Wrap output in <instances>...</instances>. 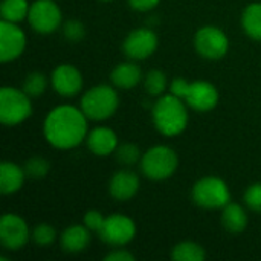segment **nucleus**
<instances>
[{
    "label": "nucleus",
    "instance_id": "f257e3e1",
    "mask_svg": "<svg viewBox=\"0 0 261 261\" xmlns=\"http://www.w3.org/2000/svg\"><path fill=\"white\" fill-rule=\"evenodd\" d=\"M89 118L80 107L69 104L52 109L43 122V135L46 141L58 150L76 148L89 133Z\"/></svg>",
    "mask_w": 261,
    "mask_h": 261
},
{
    "label": "nucleus",
    "instance_id": "f03ea898",
    "mask_svg": "<svg viewBox=\"0 0 261 261\" xmlns=\"http://www.w3.org/2000/svg\"><path fill=\"white\" fill-rule=\"evenodd\" d=\"M151 118L159 133L173 138L180 135L188 125V106L182 98L165 93L158 96V101L153 104Z\"/></svg>",
    "mask_w": 261,
    "mask_h": 261
},
{
    "label": "nucleus",
    "instance_id": "7ed1b4c3",
    "mask_svg": "<svg viewBox=\"0 0 261 261\" xmlns=\"http://www.w3.org/2000/svg\"><path fill=\"white\" fill-rule=\"evenodd\" d=\"M119 107V95L115 86L98 84L86 90L81 96L80 109L92 121H106L115 115Z\"/></svg>",
    "mask_w": 261,
    "mask_h": 261
},
{
    "label": "nucleus",
    "instance_id": "20e7f679",
    "mask_svg": "<svg viewBox=\"0 0 261 261\" xmlns=\"http://www.w3.org/2000/svg\"><path fill=\"white\" fill-rule=\"evenodd\" d=\"M139 167L147 179L161 182L170 179L176 173L179 167V158L171 147L154 145L142 153Z\"/></svg>",
    "mask_w": 261,
    "mask_h": 261
},
{
    "label": "nucleus",
    "instance_id": "39448f33",
    "mask_svg": "<svg viewBox=\"0 0 261 261\" xmlns=\"http://www.w3.org/2000/svg\"><path fill=\"white\" fill-rule=\"evenodd\" d=\"M191 200L203 210H223L231 202V190L220 177L205 176L193 185Z\"/></svg>",
    "mask_w": 261,
    "mask_h": 261
},
{
    "label": "nucleus",
    "instance_id": "423d86ee",
    "mask_svg": "<svg viewBox=\"0 0 261 261\" xmlns=\"http://www.w3.org/2000/svg\"><path fill=\"white\" fill-rule=\"evenodd\" d=\"M32 115L31 96L23 89L5 86L0 90V122L14 127L26 121Z\"/></svg>",
    "mask_w": 261,
    "mask_h": 261
},
{
    "label": "nucleus",
    "instance_id": "0eeeda50",
    "mask_svg": "<svg viewBox=\"0 0 261 261\" xmlns=\"http://www.w3.org/2000/svg\"><path fill=\"white\" fill-rule=\"evenodd\" d=\"M26 20L35 32L47 35L60 29L63 14L54 0H34L29 6Z\"/></svg>",
    "mask_w": 261,
    "mask_h": 261
},
{
    "label": "nucleus",
    "instance_id": "6e6552de",
    "mask_svg": "<svg viewBox=\"0 0 261 261\" xmlns=\"http://www.w3.org/2000/svg\"><path fill=\"white\" fill-rule=\"evenodd\" d=\"M197 54L206 60H220L229 50V38L219 26H202L194 35Z\"/></svg>",
    "mask_w": 261,
    "mask_h": 261
},
{
    "label": "nucleus",
    "instance_id": "1a4fd4ad",
    "mask_svg": "<svg viewBox=\"0 0 261 261\" xmlns=\"http://www.w3.org/2000/svg\"><path fill=\"white\" fill-rule=\"evenodd\" d=\"M101 240L112 248H124L136 237V223L124 214H112L98 232Z\"/></svg>",
    "mask_w": 261,
    "mask_h": 261
},
{
    "label": "nucleus",
    "instance_id": "9d476101",
    "mask_svg": "<svg viewBox=\"0 0 261 261\" xmlns=\"http://www.w3.org/2000/svg\"><path fill=\"white\" fill-rule=\"evenodd\" d=\"M159 44L158 34L150 28H138L133 29L122 43V50L127 58L133 61H141L150 58Z\"/></svg>",
    "mask_w": 261,
    "mask_h": 261
},
{
    "label": "nucleus",
    "instance_id": "9b49d317",
    "mask_svg": "<svg viewBox=\"0 0 261 261\" xmlns=\"http://www.w3.org/2000/svg\"><path fill=\"white\" fill-rule=\"evenodd\" d=\"M31 240V229L26 220L8 213L0 219V245L8 251H18Z\"/></svg>",
    "mask_w": 261,
    "mask_h": 261
},
{
    "label": "nucleus",
    "instance_id": "f8f14e48",
    "mask_svg": "<svg viewBox=\"0 0 261 261\" xmlns=\"http://www.w3.org/2000/svg\"><path fill=\"white\" fill-rule=\"evenodd\" d=\"M26 49V34L18 23L2 20L0 23V60L9 63L17 60Z\"/></svg>",
    "mask_w": 261,
    "mask_h": 261
},
{
    "label": "nucleus",
    "instance_id": "ddd939ff",
    "mask_svg": "<svg viewBox=\"0 0 261 261\" xmlns=\"http://www.w3.org/2000/svg\"><path fill=\"white\" fill-rule=\"evenodd\" d=\"M188 107L197 112H210L219 102V90L210 81L197 80L187 84L184 98Z\"/></svg>",
    "mask_w": 261,
    "mask_h": 261
},
{
    "label": "nucleus",
    "instance_id": "4468645a",
    "mask_svg": "<svg viewBox=\"0 0 261 261\" xmlns=\"http://www.w3.org/2000/svg\"><path fill=\"white\" fill-rule=\"evenodd\" d=\"M50 84L63 98L76 96L83 90V75L73 64H60L50 75Z\"/></svg>",
    "mask_w": 261,
    "mask_h": 261
},
{
    "label": "nucleus",
    "instance_id": "2eb2a0df",
    "mask_svg": "<svg viewBox=\"0 0 261 261\" xmlns=\"http://www.w3.org/2000/svg\"><path fill=\"white\" fill-rule=\"evenodd\" d=\"M141 182L135 171L124 168L116 171L109 180V194L118 202H127L133 199L139 191Z\"/></svg>",
    "mask_w": 261,
    "mask_h": 261
},
{
    "label": "nucleus",
    "instance_id": "dca6fc26",
    "mask_svg": "<svg viewBox=\"0 0 261 261\" xmlns=\"http://www.w3.org/2000/svg\"><path fill=\"white\" fill-rule=\"evenodd\" d=\"M86 142H87V148L90 150V153L99 158L110 156L112 153L116 151L119 145L116 133L110 127H104V125L95 127L93 130H90L87 133Z\"/></svg>",
    "mask_w": 261,
    "mask_h": 261
},
{
    "label": "nucleus",
    "instance_id": "f3484780",
    "mask_svg": "<svg viewBox=\"0 0 261 261\" xmlns=\"http://www.w3.org/2000/svg\"><path fill=\"white\" fill-rule=\"evenodd\" d=\"M92 240V231L83 223V225H70L66 228L60 237L61 249L67 254H80L90 245Z\"/></svg>",
    "mask_w": 261,
    "mask_h": 261
},
{
    "label": "nucleus",
    "instance_id": "a211bd4d",
    "mask_svg": "<svg viewBox=\"0 0 261 261\" xmlns=\"http://www.w3.org/2000/svg\"><path fill=\"white\" fill-rule=\"evenodd\" d=\"M141 80H142V70L133 60L116 64L110 73L112 84L121 90L133 89L135 86L141 83Z\"/></svg>",
    "mask_w": 261,
    "mask_h": 261
},
{
    "label": "nucleus",
    "instance_id": "6ab92c4d",
    "mask_svg": "<svg viewBox=\"0 0 261 261\" xmlns=\"http://www.w3.org/2000/svg\"><path fill=\"white\" fill-rule=\"evenodd\" d=\"M26 179L24 168L15 162L5 161L0 165V193L5 196L17 193Z\"/></svg>",
    "mask_w": 261,
    "mask_h": 261
},
{
    "label": "nucleus",
    "instance_id": "aec40b11",
    "mask_svg": "<svg viewBox=\"0 0 261 261\" xmlns=\"http://www.w3.org/2000/svg\"><path fill=\"white\" fill-rule=\"evenodd\" d=\"M222 223L223 228L231 234H240L248 226V214L240 203L229 202L222 210Z\"/></svg>",
    "mask_w": 261,
    "mask_h": 261
},
{
    "label": "nucleus",
    "instance_id": "412c9836",
    "mask_svg": "<svg viewBox=\"0 0 261 261\" xmlns=\"http://www.w3.org/2000/svg\"><path fill=\"white\" fill-rule=\"evenodd\" d=\"M242 28L246 35L255 41H261V3H249L242 12Z\"/></svg>",
    "mask_w": 261,
    "mask_h": 261
},
{
    "label": "nucleus",
    "instance_id": "4be33fe9",
    "mask_svg": "<svg viewBox=\"0 0 261 261\" xmlns=\"http://www.w3.org/2000/svg\"><path fill=\"white\" fill-rule=\"evenodd\" d=\"M31 3L28 0H3L0 5L2 20L11 23H20L28 18Z\"/></svg>",
    "mask_w": 261,
    "mask_h": 261
},
{
    "label": "nucleus",
    "instance_id": "5701e85b",
    "mask_svg": "<svg viewBox=\"0 0 261 261\" xmlns=\"http://www.w3.org/2000/svg\"><path fill=\"white\" fill-rule=\"evenodd\" d=\"M171 258L176 261H203L206 258V252L199 243L180 242L173 248Z\"/></svg>",
    "mask_w": 261,
    "mask_h": 261
},
{
    "label": "nucleus",
    "instance_id": "b1692460",
    "mask_svg": "<svg viewBox=\"0 0 261 261\" xmlns=\"http://www.w3.org/2000/svg\"><path fill=\"white\" fill-rule=\"evenodd\" d=\"M144 86L147 93L151 96H162L165 95L167 89H170L168 76L159 69H153L147 72V75L144 76Z\"/></svg>",
    "mask_w": 261,
    "mask_h": 261
},
{
    "label": "nucleus",
    "instance_id": "393cba45",
    "mask_svg": "<svg viewBox=\"0 0 261 261\" xmlns=\"http://www.w3.org/2000/svg\"><path fill=\"white\" fill-rule=\"evenodd\" d=\"M47 84H49V81H47V76L44 73H41V72H31L23 80L21 89L31 98H37V96H41L46 92Z\"/></svg>",
    "mask_w": 261,
    "mask_h": 261
},
{
    "label": "nucleus",
    "instance_id": "a878e982",
    "mask_svg": "<svg viewBox=\"0 0 261 261\" xmlns=\"http://www.w3.org/2000/svg\"><path fill=\"white\" fill-rule=\"evenodd\" d=\"M115 156H116V161L122 165V167H133L136 164L141 162V158H142V153L139 150L138 145L132 144V142H127V144H122V145H118L116 151H115Z\"/></svg>",
    "mask_w": 261,
    "mask_h": 261
},
{
    "label": "nucleus",
    "instance_id": "bb28decb",
    "mask_svg": "<svg viewBox=\"0 0 261 261\" xmlns=\"http://www.w3.org/2000/svg\"><path fill=\"white\" fill-rule=\"evenodd\" d=\"M26 177L32 179V180H40L44 179L50 170V162L41 156H34L31 159H28L23 165Z\"/></svg>",
    "mask_w": 261,
    "mask_h": 261
},
{
    "label": "nucleus",
    "instance_id": "cd10ccee",
    "mask_svg": "<svg viewBox=\"0 0 261 261\" xmlns=\"http://www.w3.org/2000/svg\"><path fill=\"white\" fill-rule=\"evenodd\" d=\"M31 240L38 246H49L57 240V231L49 223H38L31 231Z\"/></svg>",
    "mask_w": 261,
    "mask_h": 261
},
{
    "label": "nucleus",
    "instance_id": "c85d7f7f",
    "mask_svg": "<svg viewBox=\"0 0 261 261\" xmlns=\"http://www.w3.org/2000/svg\"><path fill=\"white\" fill-rule=\"evenodd\" d=\"M61 29H63L64 38L67 41H70V43H78L86 35V26L80 20H76V18H70V20L64 21Z\"/></svg>",
    "mask_w": 261,
    "mask_h": 261
},
{
    "label": "nucleus",
    "instance_id": "c756f323",
    "mask_svg": "<svg viewBox=\"0 0 261 261\" xmlns=\"http://www.w3.org/2000/svg\"><path fill=\"white\" fill-rule=\"evenodd\" d=\"M243 200L251 211L261 213V182L252 184L243 194Z\"/></svg>",
    "mask_w": 261,
    "mask_h": 261
},
{
    "label": "nucleus",
    "instance_id": "7c9ffc66",
    "mask_svg": "<svg viewBox=\"0 0 261 261\" xmlns=\"http://www.w3.org/2000/svg\"><path fill=\"white\" fill-rule=\"evenodd\" d=\"M104 222H106V217H104L102 213L98 211V210H89V211L84 214V217H83V223H84L92 232H99L101 228H102V225H104Z\"/></svg>",
    "mask_w": 261,
    "mask_h": 261
},
{
    "label": "nucleus",
    "instance_id": "2f4dec72",
    "mask_svg": "<svg viewBox=\"0 0 261 261\" xmlns=\"http://www.w3.org/2000/svg\"><path fill=\"white\" fill-rule=\"evenodd\" d=\"M106 261H133L135 260V255L132 252H128L127 249H122V248H118V249H113L110 251L106 257Z\"/></svg>",
    "mask_w": 261,
    "mask_h": 261
},
{
    "label": "nucleus",
    "instance_id": "473e14b6",
    "mask_svg": "<svg viewBox=\"0 0 261 261\" xmlns=\"http://www.w3.org/2000/svg\"><path fill=\"white\" fill-rule=\"evenodd\" d=\"M161 0H128V5L132 9L139 11V12H147L154 9L159 5Z\"/></svg>",
    "mask_w": 261,
    "mask_h": 261
},
{
    "label": "nucleus",
    "instance_id": "72a5a7b5",
    "mask_svg": "<svg viewBox=\"0 0 261 261\" xmlns=\"http://www.w3.org/2000/svg\"><path fill=\"white\" fill-rule=\"evenodd\" d=\"M101 2H112V0H101Z\"/></svg>",
    "mask_w": 261,
    "mask_h": 261
}]
</instances>
